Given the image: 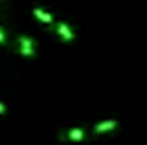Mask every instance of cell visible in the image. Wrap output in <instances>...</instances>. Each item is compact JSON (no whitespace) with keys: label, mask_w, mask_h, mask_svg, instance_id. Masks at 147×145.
Instances as JSON below:
<instances>
[{"label":"cell","mask_w":147,"mask_h":145,"mask_svg":"<svg viewBox=\"0 0 147 145\" xmlns=\"http://www.w3.org/2000/svg\"><path fill=\"white\" fill-rule=\"evenodd\" d=\"M32 14H34V18H38V20L44 22V24H54V14H50L48 10H44V8H40V6H34V8H32Z\"/></svg>","instance_id":"5b68a950"},{"label":"cell","mask_w":147,"mask_h":145,"mask_svg":"<svg viewBox=\"0 0 147 145\" xmlns=\"http://www.w3.org/2000/svg\"><path fill=\"white\" fill-rule=\"evenodd\" d=\"M56 34L62 38V42H74L76 40V32L68 22H58L56 24Z\"/></svg>","instance_id":"3957f363"},{"label":"cell","mask_w":147,"mask_h":145,"mask_svg":"<svg viewBox=\"0 0 147 145\" xmlns=\"http://www.w3.org/2000/svg\"><path fill=\"white\" fill-rule=\"evenodd\" d=\"M4 113H6V103L0 101V115H4Z\"/></svg>","instance_id":"52a82bcc"},{"label":"cell","mask_w":147,"mask_h":145,"mask_svg":"<svg viewBox=\"0 0 147 145\" xmlns=\"http://www.w3.org/2000/svg\"><path fill=\"white\" fill-rule=\"evenodd\" d=\"M16 44H18V54L20 56H24V58H36V46H38V42L34 38L22 34V36H18Z\"/></svg>","instance_id":"7a4b0ae2"},{"label":"cell","mask_w":147,"mask_h":145,"mask_svg":"<svg viewBox=\"0 0 147 145\" xmlns=\"http://www.w3.org/2000/svg\"><path fill=\"white\" fill-rule=\"evenodd\" d=\"M0 44H6V34H4L2 28H0Z\"/></svg>","instance_id":"8992f818"},{"label":"cell","mask_w":147,"mask_h":145,"mask_svg":"<svg viewBox=\"0 0 147 145\" xmlns=\"http://www.w3.org/2000/svg\"><path fill=\"white\" fill-rule=\"evenodd\" d=\"M86 137H88V133L84 127H70V129H62L58 133V139L62 143H82V141H86Z\"/></svg>","instance_id":"6da1fadb"},{"label":"cell","mask_w":147,"mask_h":145,"mask_svg":"<svg viewBox=\"0 0 147 145\" xmlns=\"http://www.w3.org/2000/svg\"><path fill=\"white\" fill-rule=\"evenodd\" d=\"M117 125H119V121H117V119H103V121H98V123L94 125V133H96V135H101V133L113 131V129H117Z\"/></svg>","instance_id":"277c9868"}]
</instances>
